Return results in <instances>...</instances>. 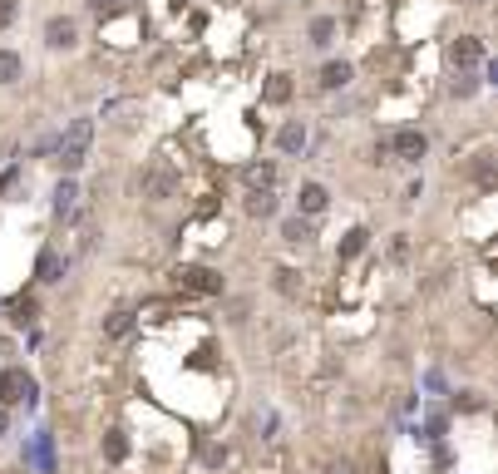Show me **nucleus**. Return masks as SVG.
<instances>
[{
	"mask_svg": "<svg viewBox=\"0 0 498 474\" xmlns=\"http://www.w3.org/2000/svg\"><path fill=\"white\" fill-rule=\"evenodd\" d=\"M330 35H336V20H316V25H311V40H316V45H330Z\"/></svg>",
	"mask_w": 498,
	"mask_h": 474,
	"instance_id": "nucleus-20",
	"label": "nucleus"
},
{
	"mask_svg": "<svg viewBox=\"0 0 498 474\" xmlns=\"http://www.w3.org/2000/svg\"><path fill=\"white\" fill-rule=\"evenodd\" d=\"M94 6H99V10H104V6H119V0H94Z\"/></svg>",
	"mask_w": 498,
	"mask_h": 474,
	"instance_id": "nucleus-24",
	"label": "nucleus"
},
{
	"mask_svg": "<svg viewBox=\"0 0 498 474\" xmlns=\"http://www.w3.org/2000/svg\"><path fill=\"white\" fill-rule=\"evenodd\" d=\"M247 213H252V218H271V213H276V193H271V188H252V193H247Z\"/></svg>",
	"mask_w": 498,
	"mask_h": 474,
	"instance_id": "nucleus-7",
	"label": "nucleus"
},
{
	"mask_svg": "<svg viewBox=\"0 0 498 474\" xmlns=\"http://www.w3.org/2000/svg\"><path fill=\"white\" fill-rule=\"evenodd\" d=\"M282 237H287V242H311V223H306V218H287V223H282Z\"/></svg>",
	"mask_w": 498,
	"mask_h": 474,
	"instance_id": "nucleus-14",
	"label": "nucleus"
},
{
	"mask_svg": "<svg viewBox=\"0 0 498 474\" xmlns=\"http://www.w3.org/2000/svg\"><path fill=\"white\" fill-rule=\"evenodd\" d=\"M454 60H459V70H469V65H479V60H483V45H479L474 35H464V40L454 45Z\"/></svg>",
	"mask_w": 498,
	"mask_h": 474,
	"instance_id": "nucleus-10",
	"label": "nucleus"
},
{
	"mask_svg": "<svg viewBox=\"0 0 498 474\" xmlns=\"http://www.w3.org/2000/svg\"><path fill=\"white\" fill-rule=\"evenodd\" d=\"M74 35H79V30H74V20H70V15H54V20L45 25V40H49L54 49H70V45H74Z\"/></svg>",
	"mask_w": 498,
	"mask_h": 474,
	"instance_id": "nucleus-5",
	"label": "nucleus"
},
{
	"mask_svg": "<svg viewBox=\"0 0 498 474\" xmlns=\"http://www.w3.org/2000/svg\"><path fill=\"white\" fill-rule=\"evenodd\" d=\"M365 237H370L365 228H355V232H346V242H341V257H355V252L365 247Z\"/></svg>",
	"mask_w": 498,
	"mask_h": 474,
	"instance_id": "nucleus-19",
	"label": "nucleus"
},
{
	"mask_svg": "<svg viewBox=\"0 0 498 474\" xmlns=\"http://www.w3.org/2000/svg\"><path fill=\"white\" fill-rule=\"evenodd\" d=\"M35 272H40V282H60V277H65V262H60V252H54V247H45Z\"/></svg>",
	"mask_w": 498,
	"mask_h": 474,
	"instance_id": "nucleus-9",
	"label": "nucleus"
},
{
	"mask_svg": "<svg viewBox=\"0 0 498 474\" xmlns=\"http://www.w3.org/2000/svg\"><path fill=\"white\" fill-rule=\"evenodd\" d=\"M20 55H15V49H0V84H15L20 79Z\"/></svg>",
	"mask_w": 498,
	"mask_h": 474,
	"instance_id": "nucleus-13",
	"label": "nucleus"
},
{
	"mask_svg": "<svg viewBox=\"0 0 498 474\" xmlns=\"http://www.w3.org/2000/svg\"><path fill=\"white\" fill-rule=\"evenodd\" d=\"M129 326H134V311H114V316L104 322V336H124Z\"/></svg>",
	"mask_w": 498,
	"mask_h": 474,
	"instance_id": "nucleus-16",
	"label": "nucleus"
},
{
	"mask_svg": "<svg viewBox=\"0 0 498 474\" xmlns=\"http://www.w3.org/2000/svg\"><path fill=\"white\" fill-rule=\"evenodd\" d=\"M6 425H10V415H6V405H0V435H6Z\"/></svg>",
	"mask_w": 498,
	"mask_h": 474,
	"instance_id": "nucleus-23",
	"label": "nucleus"
},
{
	"mask_svg": "<svg viewBox=\"0 0 498 474\" xmlns=\"http://www.w3.org/2000/svg\"><path fill=\"white\" fill-rule=\"evenodd\" d=\"M15 20V0H0V30H6Z\"/></svg>",
	"mask_w": 498,
	"mask_h": 474,
	"instance_id": "nucleus-22",
	"label": "nucleus"
},
{
	"mask_svg": "<svg viewBox=\"0 0 498 474\" xmlns=\"http://www.w3.org/2000/svg\"><path fill=\"white\" fill-rule=\"evenodd\" d=\"M276 143H282V153H301V148H306V124H301V119H291L282 134H276Z\"/></svg>",
	"mask_w": 498,
	"mask_h": 474,
	"instance_id": "nucleus-8",
	"label": "nucleus"
},
{
	"mask_svg": "<svg viewBox=\"0 0 498 474\" xmlns=\"http://www.w3.org/2000/svg\"><path fill=\"white\" fill-rule=\"evenodd\" d=\"M247 183H252V188H271V183H276V168H271V164H262V168H247Z\"/></svg>",
	"mask_w": 498,
	"mask_h": 474,
	"instance_id": "nucleus-17",
	"label": "nucleus"
},
{
	"mask_svg": "<svg viewBox=\"0 0 498 474\" xmlns=\"http://www.w3.org/2000/svg\"><path fill=\"white\" fill-rule=\"evenodd\" d=\"M104 450H109V459H124V450H129V445H124V435L114 430V435H109V440H104Z\"/></svg>",
	"mask_w": 498,
	"mask_h": 474,
	"instance_id": "nucleus-21",
	"label": "nucleus"
},
{
	"mask_svg": "<svg viewBox=\"0 0 498 474\" xmlns=\"http://www.w3.org/2000/svg\"><path fill=\"white\" fill-rule=\"evenodd\" d=\"M30 395H35V381L25 371H6V376H0V405H20Z\"/></svg>",
	"mask_w": 498,
	"mask_h": 474,
	"instance_id": "nucleus-3",
	"label": "nucleus"
},
{
	"mask_svg": "<svg viewBox=\"0 0 498 474\" xmlns=\"http://www.w3.org/2000/svg\"><path fill=\"white\" fill-rule=\"evenodd\" d=\"M173 282L188 287V292H198V297H217V292H223V277H217L212 267H178Z\"/></svg>",
	"mask_w": 498,
	"mask_h": 474,
	"instance_id": "nucleus-2",
	"label": "nucleus"
},
{
	"mask_svg": "<svg viewBox=\"0 0 498 474\" xmlns=\"http://www.w3.org/2000/svg\"><path fill=\"white\" fill-rule=\"evenodd\" d=\"M326 203H330V193L321 188V183H301V198H296V207L306 218H316V213H326Z\"/></svg>",
	"mask_w": 498,
	"mask_h": 474,
	"instance_id": "nucleus-6",
	"label": "nucleus"
},
{
	"mask_svg": "<svg viewBox=\"0 0 498 474\" xmlns=\"http://www.w3.org/2000/svg\"><path fill=\"white\" fill-rule=\"evenodd\" d=\"M390 148H395V153L405 158V164H419V158L429 153V139H424L419 129H400V134L390 139Z\"/></svg>",
	"mask_w": 498,
	"mask_h": 474,
	"instance_id": "nucleus-4",
	"label": "nucleus"
},
{
	"mask_svg": "<svg viewBox=\"0 0 498 474\" xmlns=\"http://www.w3.org/2000/svg\"><path fill=\"white\" fill-rule=\"evenodd\" d=\"M346 79H351V65H346V60H330V65L321 70V89H341Z\"/></svg>",
	"mask_w": 498,
	"mask_h": 474,
	"instance_id": "nucleus-11",
	"label": "nucleus"
},
{
	"mask_svg": "<svg viewBox=\"0 0 498 474\" xmlns=\"http://www.w3.org/2000/svg\"><path fill=\"white\" fill-rule=\"evenodd\" d=\"M287 99H291L287 74H271V84H266V104H287Z\"/></svg>",
	"mask_w": 498,
	"mask_h": 474,
	"instance_id": "nucleus-15",
	"label": "nucleus"
},
{
	"mask_svg": "<svg viewBox=\"0 0 498 474\" xmlns=\"http://www.w3.org/2000/svg\"><path fill=\"white\" fill-rule=\"evenodd\" d=\"M89 139H94V124L89 119H74L60 139V168L65 173H79L84 168V158H89Z\"/></svg>",
	"mask_w": 498,
	"mask_h": 474,
	"instance_id": "nucleus-1",
	"label": "nucleus"
},
{
	"mask_svg": "<svg viewBox=\"0 0 498 474\" xmlns=\"http://www.w3.org/2000/svg\"><path fill=\"white\" fill-rule=\"evenodd\" d=\"M173 188H178V183H173V173H163V168H153V173H148V198H158V203H163V198H173Z\"/></svg>",
	"mask_w": 498,
	"mask_h": 474,
	"instance_id": "nucleus-12",
	"label": "nucleus"
},
{
	"mask_svg": "<svg viewBox=\"0 0 498 474\" xmlns=\"http://www.w3.org/2000/svg\"><path fill=\"white\" fill-rule=\"evenodd\" d=\"M74 198H79V193H74V183H70V178H65L60 188H54V207H60V213H70V207H74Z\"/></svg>",
	"mask_w": 498,
	"mask_h": 474,
	"instance_id": "nucleus-18",
	"label": "nucleus"
}]
</instances>
